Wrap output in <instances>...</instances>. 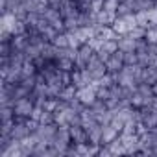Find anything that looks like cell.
<instances>
[{"mask_svg":"<svg viewBox=\"0 0 157 157\" xmlns=\"http://www.w3.org/2000/svg\"><path fill=\"white\" fill-rule=\"evenodd\" d=\"M72 144V139H70V129L68 126H57V131L50 142V146L57 151V155H65L67 153V148Z\"/></svg>","mask_w":157,"mask_h":157,"instance_id":"1","label":"cell"},{"mask_svg":"<svg viewBox=\"0 0 157 157\" xmlns=\"http://www.w3.org/2000/svg\"><path fill=\"white\" fill-rule=\"evenodd\" d=\"M33 109H35V102H33L30 96L19 98V100H15V104H13L15 118H30L32 113H33Z\"/></svg>","mask_w":157,"mask_h":157,"instance_id":"2","label":"cell"},{"mask_svg":"<svg viewBox=\"0 0 157 157\" xmlns=\"http://www.w3.org/2000/svg\"><path fill=\"white\" fill-rule=\"evenodd\" d=\"M96 56V50L89 44V43H85V44H82L80 48H78V57H76V68H87V65L91 63V59Z\"/></svg>","mask_w":157,"mask_h":157,"instance_id":"3","label":"cell"},{"mask_svg":"<svg viewBox=\"0 0 157 157\" xmlns=\"http://www.w3.org/2000/svg\"><path fill=\"white\" fill-rule=\"evenodd\" d=\"M56 131H57V124L54 122V124H39V128L32 133L35 139H37V142H52V139H54V135H56Z\"/></svg>","mask_w":157,"mask_h":157,"instance_id":"4","label":"cell"},{"mask_svg":"<svg viewBox=\"0 0 157 157\" xmlns=\"http://www.w3.org/2000/svg\"><path fill=\"white\" fill-rule=\"evenodd\" d=\"M10 135H11V139H15V140H24L26 137H30L32 131H30V128H28V124H26V118H15Z\"/></svg>","mask_w":157,"mask_h":157,"instance_id":"5","label":"cell"},{"mask_svg":"<svg viewBox=\"0 0 157 157\" xmlns=\"http://www.w3.org/2000/svg\"><path fill=\"white\" fill-rule=\"evenodd\" d=\"M140 122H142L148 129L155 128V126H157V107L151 105V104L140 107Z\"/></svg>","mask_w":157,"mask_h":157,"instance_id":"6","label":"cell"},{"mask_svg":"<svg viewBox=\"0 0 157 157\" xmlns=\"http://www.w3.org/2000/svg\"><path fill=\"white\" fill-rule=\"evenodd\" d=\"M124 52L122 50H117L115 54L109 56V59L105 61V67H107V72L109 74H115V72H120L124 68Z\"/></svg>","mask_w":157,"mask_h":157,"instance_id":"7","label":"cell"},{"mask_svg":"<svg viewBox=\"0 0 157 157\" xmlns=\"http://www.w3.org/2000/svg\"><path fill=\"white\" fill-rule=\"evenodd\" d=\"M87 70H89V74L94 78V82H96V80H100L102 76H105V74H107V67H105V63H104L98 56H94V57L91 59V63L87 65Z\"/></svg>","mask_w":157,"mask_h":157,"instance_id":"8","label":"cell"},{"mask_svg":"<svg viewBox=\"0 0 157 157\" xmlns=\"http://www.w3.org/2000/svg\"><path fill=\"white\" fill-rule=\"evenodd\" d=\"M17 22H19V17L11 11L8 13H2V21H0V32H10L11 35L15 33L17 30Z\"/></svg>","mask_w":157,"mask_h":157,"instance_id":"9","label":"cell"},{"mask_svg":"<svg viewBox=\"0 0 157 157\" xmlns=\"http://www.w3.org/2000/svg\"><path fill=\"white\" fill-rule=\"evenodd\" d=\"M70 129V139L74 144H82V142H89V135H87V129L78 124V126H68Z\"/></svg>","mask_w":157,"mask_h":157,"instance_id":"10","label":"cell"},{"mask_svg":"<svg viewBox=\"0 0 157 157\" xmlns=\"http://www.w3.org/2000/svg\"><path fill=\"white\" fill-rule=\"evenodd\" d=\"M117 43H118V50H122V52H135L137 50V39H133L129 35H118Z\"/></svg>","mask_w":157,"mask_h":157,"instance_id":"11","label":"cell"},{"mask_svg":"<svg viewBox=\"0 0 157 157\" xmlns=\"http://www.w3.org/2000/svg\"><path fill=\"white\" fill-rule=\"evenodd\" d=\"M142 83H148V85L157 83V67H153V65L142 67Z\"/></svg>","mask_w":157,"mask_h":157,"instance_id":"12","label":"cell"},{"mask_svg":"<svg viewBox=\"0 0 157 157\" xmlns=\"http://www.w3.org/2000/svg\"><path fill=\"white\" fill-rule=\"evenodd\" d=\"M117 11H109V10H102L96 13V22L104 24V26H111L115 21H117Z\"/></svg>","mask_w":157,"mask_h":157,"instance_id":"13","label":"cell"},{"mask_svg":"<svg viewBox=\"0 0 157 157\" xmlns=\"http://www.w3.org/2000/svg\"><path fill=\"white\" fill-rule=\"evenodd\" d=\"M118 135H120V131H117L111 124H104V126H102V144L113 142Z\"/></svg>","mask_w":157,"mask_h":157,"instance_id":"14","label":"cell"},{"mask_svg":"<svg viewBox=\"0 0 157 157\" xmlns=\"http://www.w3.org/2000/svg\"><path fill=\"white\" fill-rule=\"evenodd\" d=\"M87 135H89V142H93V144H102V124L96 122L94 126L87 128Z\"/></svg>","mask_w":157,"mask_h":157,"instance_id":"15","label":"cell"},{"mask_svg":"<svg viewBox=\"0 0 157 157\" xmlns=\"http://www.w3.org/2000/svg\"><path fill=\"white\" fill-rule=\"evenodd\" d=\"M111 28H113L115 33H118V35H128V33H129V26L126 24V21H124L122 17H117V21L111 24Z\"/></svg>","mask_w":157,"mask_h":157,"instance_id":"16","label":"cell"},{"mask_svg":"<svg viewBox=\"0 0 157 157\" xmlns=\"http://www.w3.org/2000/svg\"><path fill=\"white\" fill-rule=\"evenodd\" d=\"M135 17H137V26H140V28H150L151 24H150V19H148V10H139L137 13H135Z\"/></svg>","mask_w":157,"mask_h":157,"instance_id":"17","label":"cell"},{"mask_svg":"<svg viewBox=\"0 0 157 157\" xmlns=\"http://www.w3.org/2000/svg\"><path fill=\"white\" fill-rule=\"evenodd\" d=\"M76 91H78V87H76V85H67V87H63V91H61L59 98H61V100H65V102H72V100L76 98Z\"/></svg>","mask_w":157,"mask_h":157,"instance_id":"18","label":"cell"},{"mask_svg":"<svg viewBox=\"0 0 157 157\" xmlns=\"http://www.w3.org/2000/svg\"><path fill=\"white\" fill-rule=\"evenodd\" d=\"M56 65H57V68L67 70V72H72V70L76 68V63H74L72 59H68V57H59V59H56Z\"/></svg>","mask_w":157,"mask_h":157,"instance_id":"19","label":"cell"},{"mask_svg":"<svg viewBox=\"0 0 157 157\" xmlns=\"http://www.w3.org/2000/svg\"><path fill=\"white\" fill-rule=\"evenodd\" d=\"M109 146H111V150H113V155H126V148H124V144H122L120 135H118L113 142H109Z\"/></svg>","mask_w":157,"mask_h":157,"instance_id":"20","label":"cell"},{"mask_svg":"<svg viewBox=\"0 0 157 157\" xmlns=\"http://www.w3.org/2000/svg\"><path fill=\"white\" fill-rule=\"evenodd\" d=\"M52 43H54L57 48H67V46H68V37H67V32H59V33L52 39Z\"/></svg>","mask_w":157,"mask_h":157,"instance_id":"21","label":"cell"},{"mask_svg":"<svg viewBox=\"0 0 157 157\" xmlns=\"http://www.w3.org/2000/svg\"><path fill=\"white\" fill-rule=\"evenodd\" d=\"M144 39H146L148 43H155V44H157V26H155V24H151V26L146 30Z\"/></svg>","mask_w":157,"mask_h":157,"instance_id":"22","label":"cell"},{"mask_svg":"<svg viewBox=\"0 0 157 157\" xmlns=\"http://www.w3.org/2000/svg\"><path fill=\"white\" fill-rule=\"evenodd\" d=\"M129 37H133V39H144V35H146V28H140V26H135V28H131L129 30V33H128Z\"/></svg>","mask_w":157,"mask_h":157,"instance_id":"23","label":"cell"},{"mask_svg":"<svg viewBox=\"0 0 157 157\" xmlns=\"http://www.w3.org/2000/svg\"><path fill=\"white\" fill-rule=\"evenodd\" d=\"M102 50H105L107 54H115V52L118 50V43H117V39H109V41H105L104 46H102Z\"/></svg>","mask_w":157,"mask_h":157,"instance_id":"24","label":"cell"},{"mask_svg":"<svg viewBox=\"0 0 157 157\" xmlns=\"http://www.w3.org/2000/svg\"><path fill=\"white\" fill-rule=\"evenodd\" d=\"M124 63L126 65H139L137 52H124Z\"/></svg>","mask_w":157,"mask_h":157,"instance_id":"25","label":"cell"},{"mask_svg":"<svg viewBox=\"0 0 157 157\" xmlns=\"http://www.w3.org/2000/svg\"><path fill=\"white\" fill-rule=\"evenodd\" d=\"M120 6V0H104V10H109V11H117Z\"/></svg>","mask_w":157,"mask_h":157,"instance_id":"26","label":"cell"},{"mask_svg":"<svg viewBox=\"0 0 157 157\" xmlns=\"http://www.w3.org/2000/svg\"><path fill=\"white\" fill-rule=\"evenodd\" d=\"M98 155H102V157H109V155H113V150H111V146H109V144H100Z\"/></svg>","mask_w":157,"mask_h":157,"instance_id":"27","label":"cell"},{"mask_svg":"<svg viewBox=\"0 0 157 157\" xmlns=\"http://www.w3.org/2000/svg\"><path fill=\"white\" fill-rule=\"evenodd\" d=\"M148 19H150V24H157V6L148 10Z\"/></svg>","mask_w":157,"mask_h":157,"instance_id":"28","label":"cell"},{"mask_svg":"<svg viewBox=\"0 0 157 157\" xmlns=\"http://www.w3.org/2000/svg\"><path fill=\"white\" fill-rule=\"evenodd\" d=\"M151 87H153V94L157 96V83H155V85H151Z\"/></svg>","mask_w":157,"mask_h":157,"instance_id":"29","label":"cell"},{"mask_svg":"<svg viewBox=\"0 0 157 157\" xmlns=\"http://www.w3.org/2000/svg\"><path fill=\"white\" fill-rule=\"evenodd\" d=\"M120 2H126V0H120Z\"/></svg>","mask_w":157,"mask_h":157,"instance_id":"30","label":"cell"},{"mask_svg":"<svg viewBox=\"0 0 157 157\" xmlns=\"http://www.w3.org/2000/svg\"><path fill=\"white\" fill-rule=\"evenodd\" d=\"M155 26H157V24H155Z\"/></svg>","mask_w":157,"mask_h":157,"instance_id":"31","label":"cell"}]
</instances>
